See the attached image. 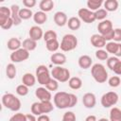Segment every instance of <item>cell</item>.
<instances>
[{
    "label": "cell",
    "instance_id": "cell-16",
    "mask_svg": "<svg viewBox=\"0 0 121 121\" xmlns=\"http://www.w3.org/2000/svg\"><path fill=\"white\" fill-rule=\"evenodd\" d=\"M54 22L58 26H63L67 25L68 19L66 13L63 11H57L54 14Z\"/></svg>",
    "mask_w": 121,
    "mask_h": 121
},
{
    "label": "cell",
    "instance_id": "cell-2",
    "mask_svg": "<svg viewBox=\"0 0 121 121\" xmlns=\"http://www.w3.org/2000/svg\"><path fill=\"white\" fill-rule=\"evenodd\" d=\"M91 75L97 83H104L108 80V72L101 63H95L92 65Z\"/></svg>",
    "mask_w": 121,
    "mask_h": 121
},
{
    "label": "cell",
    "instance_id": "cell-48",
    "mask_svg": "<svg viewBox=\"0 0 121 121\" xmlns=\"http://www.w3.org/2000/svg\"><path fill=\"white\" fill-rule=\"evenodd\" d=\"M78 103V96L74 94H70V108L76 106Z\"/></svg>",
    "mask_w": 121,
    "mask_h": 121
},
{
    "label": "cell",
    "instance_id": "cell-1",
    "mask_svg": "<svg viewBox=\"0 0 121 121\" xmlns=\"http://www.w3.org/2000/svg\"><path fill=\"white\" fill-rule=\"evenodd\" d=\"M2 104L3 106L11 111V112H18L20 109H21V101L20 99L15 96L13 94H10V93H6L5 95H2Z\"/></svg>",
    "mask_w": 121,
    "mask_h": 121
},
{
    "label": "cell",
    "instance_id": "cell-10",
    "mask_svg": "<svg viewBox=\"0 0 121 121\" xmlns=\"http://www.w3.org/2000/svg\"><path fill=\"white\" fill-rule=\"evenodd\" d=\"M112 29H113V27H112V23L111 20H108V19L99 22L98 25H97L98 34H100V35H102V36H103V35H106V34L109 33V32H111Z\"/></svg>",
    "mask_w": 121,
    "mask_h": 121
},
{
    "label": "cell",
    "instance_id": "cell-52",
    "mask_svg": "<svg viewBox=\"0 0 121 121\" xmlns=\"http://www.w3.org/2000/svg\"><path fill=\"white\" fill-rule=\"evenodd\" d=\"M85 121H97V119H96V116H95V115L90 114V115H88V116L85 118Z\"/></svg>",
    "mask_w": 121,
    "mask_h": 121
},
{
    "label": "cell",
    "instance_id": "cell-29",
    "mask_svg": "<svg viewBox=\"0 0 121 121\" xmlns=\"http://www.w3.org/2000/svg\"><path fill=\"white\" fill-rule=\"evenodd\" d=\"M60 43L58 41V39H54V40H50L45 42V47L48 51L50 52H56L59 48H60Z\"/></svg>",
    "mask_w": 121,
    "mask_h": 121
},
{
    "label": "cell",
    "instance_id": "cell-27",
    "mask_svg": "<svg viewBox=\"0 0 121 121\" xmlns=\"http://www.w3.org/2000/svg\"><path fill=\"white\" fill-rule=\"evenodd\" d=\"M103 0H88L87 1V8L88 9L92 11H96L97 9H101V6L103 5Z\"/></svg>",
    "mask_w": 121,
    "mask_h": 121
},
{
    "label": "cell",
    "instance_id": "cell-51",
    "mask_svg": "<svg viewBox=\"0 0 121 121\" xmlns=\"http://www.w3.org/2000/svg\"><path fill=\"white\" fill-rule=\"evenodd\" d=\"M26 121H37L36 115L32 114V113H27L26 114Z\"/></svg>",
    "mask_w": 121,
    "mask_h": 121
},
{
    "label": "cell",
    "instance_id": "cell-18",
    "mask_svg": "<svg viewBox=\"0 0 121 121\" xmlns=\"http://www.w3.org/2000/svg\"><path fill=\"white\" fill-rule=\"evenodd\" d=\"M20 8L18 5H11L10 7V11H11V19L13 20L14 26H19L22 23V19L19 16V12H20Z\"/></svg>",
    "mask_w": 121,
    "mask_h": 121
},
{
    "label": "cell",
    "instance_id": "cell-32",
    "mask_svg": "<svg viewBox=\"0 0 121 121\" xmlns=\"http://www.w3.org/2000/svg\"><path fill=\"white\" fill-rule=\"evenodd\" d=\"M17 74V69L13 63H9L6 66V76L9 79H13L16 77Z\"/></svg>",
    "mask_w": 121,
    "mask_h": 121
},
{
    "label": "cell",
    "instance_id": "cell-31",
    "mask_svg": "<svg viewBox=\"0 0 121 121\" xmlns=\"http://www.w3.org/2000/svg\"><path fill=\"white\" fill-rule=\"evenodd\" d=\"M110 121H121V110L117 107H112L110 111Z\"/></svg>",
    "mask_w": 121,
    "mask_h": 121
},
{
    "label": "cell",
    "instance_id": "cell-39",
    "mask_svg": "<svg viewBox=\"0 0 121 121\" xmlns=\"http://www.w3.org/2000/svg\"><path fill=\"white\" fill-rule=\"evenodd\" d=\"M108 83H109V85H110L111 87L116 88V87H118V86L120 85L121 79H120V78H119L118 76H112V77H111V78L108 79Z\"/></svg>",
    "mask_w": 121,
    "mask_h": 121
},
{
    "label": "cell",
    "instance_id": "cell-45",
    "mask_svg": "<svg viewBox=\"0 0 121 121\" xmlns=\"http://www.w3.org/2000/svg\"><path fill=\"white\" fill-rule=\"evenodd\" d=\"M112 41L115 43L121 42V28H114V35Z\"/></svg>",
    "mask_w": 121,
    "mask_h": 121
},
{
    "label": "cell",
    "instance_id": "cell-4",
    "mask_svg": "<svg viewBox=\"0 0 121 121\" xmlns=\"http://www.w3.org/2000/svg\"><path fill=\"white\" fill-rule=\"evenodd\" d=\"M54 105L60 110L70 108V94L66 92H57L53 97Z\"/></svg>",
    "mask_w": 121,
    "mask_h": 121
},
{
    "label": "cell",
    "instance_id": "cell-11",
    "mask_svg": "<svg viewBox=\"0 0 121 121\" xmlns=\"http://www.w3.org/2000/svg\"><path fill=\"white\" fill-rule=\"evenodd\" d=\"M35 95L39 98L40 101H51L52 95L45 87H39L35 90Z\"/></svg>",
    "mask_w": 121,
    "mask_h": 121
},
{
    "label": "cell",
    "instance_id": "cell-19",
    "mask_svg": "<svg viewBox=\"0 0 121 121\" xmlns=\"http://www.w3.org/2000/svg\"><path fill=\"white\" fill-rule=\"evenodd\" d=\"M10 17H11L10 8H8L5 6L0 7V26L4 25Z\"/></svg>",
    "mask_w": 121,
    "mask_h": 121
},
{
    "label": "cell",
    "instance_id": "cell-20",
    "mask_svg": "<svg viewBox=\"0 0 121 121\" xmlns=\"http://www.w3.org/2000/svg\"><path fill=\"white\" fill-rule=\"evenodd\" d=\"M36 80H37L36 77H35L33 74H31V73H26V74L22 77V83L25 84V85L27 86V87H32V86H34L35 83H36Z\"/></svg>",
    "mask_w": 121,
    "mask_h": 121
},
{
    "label": "cell",
    "instance_id": "cell-42",
    "mask_svg": "<svg viewBox=\"0 0 121 121\" xmlns=\"http://www.w3.org/2000/svg\"><path fill=\"white\" fill-rule=\"evenodd\" d=\"M58 38V35L57 33L54 31V30H47L44 32L43 34V40L44 42H47V41H50V40H54V39H57Z\"/></svg>",
    "mask_w": 121,
    "mask_h": 121
},
{
    "label": "cell",
    "instance_id": "cell-26",
    "mask_svg": "<svg viewBox=\"0 0 121 121\" xmlns=\"http://www.w3.org/2000/svg\"><path fill=\"white\" fill-rule=\"evenodd\" d=\"M39 7H40V9L43 12H48V11H51L54 8V2L52 0H42L39 4Z\"/></svg>",
    "mask_w": 121,
    "mask_h": 121
},
{
    "label": "cell",
    "instance_id": "cell-44",
    "mask_svg": "<svg viewBox=\"0 0 121 121\" xmlns=\"http://www.w3.org/2000/svg\"><path fill=\"white\" fill-rule=\"evenodd\" d=\"M9 121H26V114L22 112H16L9 118Z\"/></svg>",
    "mask_w": 121,
    "mask_h": 121
},
{
    "label": "cell",
    "instance_id": "cell-14",
    "mask_svg": "<svg viewBox=\"0 0 121 121\" xmlns=\"http://www.w3.org/2000/svg\"><path fill=\"white\" fill-rule=\"evenodd\" d=\"M43 29L39 26H33L29 28V31H28V35H29V38L38 42L39 40H41L42 38H43Z\"/></svg>",
    "mask_w": 121,
    "mask_h": 121
},
{
    "label": "cell",
    "instance_id": "cell-40",
    "mask_svg": "<svg viewBox=\"0 0 121 121\" xmlns=\"http://www.w3.org/2000/svg\"><path fill=\"white\" fill-rule=\"evenodd\" d=\"M45 88L48 91H57L59 88V81H57L56 79H54L53 78L50 79V81L45 85Z\"/></svg>",
    "mask_w": 121,
    "mask_h": 121
},
{
    "label": "cell",
    "instance_id": "cell-28",
    "mask_svg": "<svg viewBox=\"0 0 121 121\" xmlns=\"http://www.w3.org/2000/svg\"><path fill=\"white\" fill-rule=\"evenodd\" d=\"M104 6V9H106L107 11H115L118 9L119 3L117 0H106L103 3Z\"/></svg>",
    "mask_w": 121,
    "mask_h": 121
},
{
    "label": "cell",
    "instance_id": "cell-41",
    "mask_svg": "<svg viewBox=\"0 0 121 121\" xmlns=\"http://www.w3.org/2000/svg\"><path fill=\"white\" fill-rule=\"evenodd\" d=\"M30 110H31V113H32V114H34V115H36V116L41 115L42 112H41V104H40V101H39V102H34V103H32Z\"/></svg>",
    "mask_w": 121,
    "mask_h": 121
},
{
    "label": "cell",
    "instance_id": "cell-37",
    "mask_svg": "<svg viewBox=\"0 0 121 121\" xmlns=\"http://www.w3.org/2000/svg\"><path fill=\"white\" fill-rule=\"evenodd\" d=\"M28 88L29 87H27V86H26L25 84H20V85H18L17 87H16V94L18 95H21V96H25V95H26L27 94H28Z\"/></svg>",
    "mask_w": 121,
    "mask_h": 121
},
{
    "label": "cell",
    "instance_id": "cell-12",
    "mask_svg": "<svg viewBox=\"0 0 121 121\" xmlns=\"http://www.w3.org/2000/svg\"><path fill=\"white\" fill-rule=\"evenodd\" d=\"M83 106L87 109H93L96 104V97L93 93H86L82 96Z\"/></svg>",
    "mask_w": 121,
    "mask_h": 121
},
{
    "label": "cell",
    "instance_id": "cell-25",
    "mask_svg": "<svg viewBox=\"0 0 121 121\" xmlns=\"http://www.w3.org/2000/svg\"><path fill=\"white\" fill-rule=\"evenodd\" d=\"M68 85L73 90H78L82 87V80L78 77H72L68 80Z\"/></svg>",
    "mask_w": 121,
    "mask_h": 121
},
{
    "label": "cell",
    "instance_id": "cell-36",
    "mask_svg": "<svg viewBox=\"0 0 121 121\" xmlns=\"http://www.w3.org/2000/svg\"><path fill=\"white\" fill-rule=\"evenodd\" d=\"M95 57L99 60H107L109 59V53L104 49H97L95 51Z\"/></svg>",
    "mask_w": 121,
    "mask_h": 121
},
{
    "label": "cell",
    "instance_id": "cell-33",
    "mask_svg": "<svg viewBox=\"0 0 121 121\" xmlns=\"http://www.w3.org/2000/svg\"><path fill=\"white\" fill-rule=\"evenodd\" d=\"M33 12L30 9H26V8H24V9H20V12H19V16L22 20H28L30 19L31 17H33Z\"/></svg>",
    "mask_w": 121,
    "mask_h": 121
},
{
    "label": "cell",
    "instance_id": "cell-6",
    "mask_svg": "<svg viewBox=\"0 0 121 121\" xmlns=\"http://www.w3.org/2000/svg\"><path fill=\"white\" fill-rule=\"evenodd\" d=\"M51 77L59 82H66L70 79V71L62 66H55L51 70Z\"/></svg>",
    "mask_w": 121,
    "mask_h": 121
},
{
    "label": "cell",
    "instance_id": "cell-21",
    "mask_svg": "<svg viewBox=\"0 0 121 121\" xmlns=\"http://www.w3.org/2000/svg\"><path fill=\"white\" fill-rule=\"evenodd\" d=\"M7 46H8V49H9V50H11V51L13 52V51H16V50H18V49L21 48L22 43H21V41H20L18 38L12 37V38H10V39L8 41Z\"/></svg>",
    "mask_w": 121,
    "mask_h": 121
},
{
    "label": "cell",
    "instance_id": "cell-47",
    "mask_svg": "<svg viewBox=\"0 0 121 121\" xmlns=\"http://www.w3.org/2000/svg\"><path fill=\"white\" fill-rule=\"evenodd\" d=\"M37 4L36 0H23V5L26 8V9H29V8H33L35 7Z\"/></svg>",
    "mask_w": 121,
    "mask_h": 121
},
{
    "label": "cell",
    "instance_id": "cell-8",
    "mask_svg": "<svg viewBox=\"0 0 121 121\" xmlns=\"http://www.w3.org/2000/svg\"><path fill=\"white\" fill-rule=\"evenodd\" d=\"M9 58H10V60L12 61V63L22 62V61L26 60L29 58V52L27 50H26L25 48L21 47L20 49H18L16 51H13L10 54Z\"/></svg>",
    "mask_w": 121,
    "mask_h": 121
},
{
    "label": "cell",
    "instance_id": "cell-17",
    "mask_svg": "<svg viewBox=\"0 0 121 121\" xmlns=\"http://www.w3.org/2000/svg\"><path fill=\"white\" fill-rule=\"evenodd\" d=\"M78 63L81 69H88L92 67L93 60L89 55H81L78 60Z\"/></svg>",
    "mask_w": 121,
    "mask_h": 121
},
{
    "label": "cell",
    "instance_id": "cell-30",
    "mask_svg": "<svg viewBox=\"0 0 121 121\" xmlns=\"http://www.w3.org/2000/svg\"><path fill=\"white\" fill-rule=\"evenodd\" d=\"M40 104H41L42 114H46L48 112H51L54 110V106L51 103V101H40Z\"/></svg>",
    "mask_w": 121,
    "mask_h": 121
},
{
    "label": "cell",
    "instance_id": "cell-15",
    "mask_svg": "<svg viewBox=\"0 0 121 121\" xmlns=\"http://www.w3.org/2000/svg\"><path fill=\"white\" fill-rule=\"evenodd\" d=\"M66 56L63 53H60V52H55L52 53V55L50 56V60L53 64H55L56 66H61L62 64H64L66 62Z\"/></svg>",
    "mask_w": 121,
    "mask_h": 121
},
{
    "label": "cell",
    "instance_id": "cell-38",
    "mask_svg": "<svg viewBox=\"0 0 121 121\" xmlns=\"http://www.w3.org/2000/svg\"><path fill=\"white\" fill-rule=\"evenodd\" d=\"M119 60H119L117 57H115V56L109 57V59L107 60V66H108V68H110V70L112 71V70L114 69L115 65L118 63Z\"/></svg>",
    "mask_w": 121,
    "mask_h": 121
},
{
    "label": "cell",
    "instance_id": "cell-23",
    "mask_svg": "<svg viewBox=\"0 0 121 121\" xmlns=\"http://www.w3.org/2000/svg\"><path fill=\"white\" fill-rule=\"evenodd\" d=\"M22 47L25 48L26 50H27L28 52L30 51H33L36 49L37 47V42L30 39V38H27V39H25L22 43Z\"/></svg>",
    "mask_w": 121,
    "mask_h": 121
},
{
    "label": "cell",
    "instance_id": "cell-24",
    "mask_svg": "<svg viewBox=\"0 0 121 121\" xmlns=\"http://www.w3.org/2000/svg\"><path fill=\"white\" fill-rule=\"evenodd\" d=\"M67 26L71 30H78L81 26V21H80V19L78 17L73 16V17L68 19Z\"/></svg>",
    "mask_w": 121,
    "mask_h": 121
},
{
    "label": "cell",
    "instance_id": "cell-53",
    "mask_svg": "<svg viewBox=\"0 0 121 121\" xmlns=\"http://www.w3.org/2000/svg\"><path fill=\"white\" fill-rule=\"evenodd\" d=\"M114 56L117 57V58L121 57V43H118V48H117V51H116Z\"/></svg>",
    "mask_w": 121,
    "mask_h": 121
},
{
    "label": "cell",
    "instance_id": "cell-35",
    "mask_svg": "<svg viewBox=\"0 0 121 121\" xmlns=\"http://www.w3.org/2000/svg\"><path fill=\"white\" fill-rule=\"evenodd\" d=\"M108 15V11L104 9H97L96 11H95V19L98 20V21H103V20H106V17Z\"/></svg>",
    "mask_w": 121,
    "mask_h": 121
},
{
    "label": "cell",
    "instance_id": "cell-49",
    "mask_svg": "<svg viewBox=\"0 0 121 121\" xmlns=\"http://www.w3.org/2000/svg\"><path fill=\"white\" fill-rule=\"evenodd\" d=\"M112 71H113L116 75L121 76V60L118 61V63L115 65V67H114V69H113Z\"/></svg>",
    "mask_w": 121,
    "mask_h": 121
},
{
    "label": "cell",
    "instance_id": "cell-5",
    "mask_svg": "<svg viewBox=\"0 0 121 121\" xmlns=\"http://www.w3.org/2000/svg\"><path fill=\"white\" fill-rule=\"evenodd\" d=\"M35 76H36V78H37V81L39 84L41 85H46L50 79L52 78L51 77V73L49 72L48 68L45 66V65H39L37 68H36V72H35Z\"/></svg>",
    "mask_w": 121,
    "mask_h": 121
},
{
    "label": "cell",
    "instance_id": "cell-3",
    "mask_svg": "<svg viewBox=\"0 0 121 121\" xmlns=\"http://www.w3.org/2000/svg\"><path fill=\"white\" fill-rule=\"evenodd\" d=\"M77 46H78V39L74 34H70V33L65 34L62 37L60 44V48L63 52L72 51L76 49Z\"/></svg>",
    "mask_w": 121,
    "mask_h": 121
},
{
    "label": "cell",
    "instance_id": "cell-50",
    "mask_svg": "<svg viewBox=\"0 0 121 121\" xmlns=\"http://www.w3.org/2000/svg\"><path fill=\"white\" fill-rule=\"evenodd\" d=\"M37 121H50V117L47 114H41L38 116Z\"/></svg>",
    "mask_w": 121,
    "mask_h": 121
},
{
    "label": "cell",
    "instance_id": "cell-46",
    "mask_svg": "<svg viewBox=\"0 0 121 121\" xmlns=\"http://www.w3.org/2000/svg\"><path fill=\"white\" fill-rule=\"evenodd\" d=\"M14 26V23H13V20L11 19V17L4 24V25H2V26H0V27L2 28V29H4V30H8V29H9V28H11V26Z\"/></svg>",
    "mask_w": 121,
    "mask_h": 121
},
{
    "label": "cell",
    "instance_id": "cell-43",
    "mask_svg": "<svg viewBox=\"0 0 121 121\" xmlns=\"http://www.w3.org/2000/svg\"><path fill=\"white\" fill-rule=\"evenodd\" d=\"M76 120H77L76 114L71 111L64 112L62 115V119H61V121H76Z\"/></svg>",
    "mask_w": 121,
    "mask_h": 121
},
{
    "label": "cell",
    "instance_id": "cell-34",
    "mask_svg": "<svg viewBox=\"0 0 121 121\" xmlns=\"http://www.w3.org/2000/svg\"><path fill=\"white\" fill-rule=\"evenodd\" d=\"M105 47H106V51H107L108 53H111V54L115 55V53H116V51H117V48H118V43H115V42H113V41L108 42V43H106Z\"/></svg>",
    "mask_w": 121,
    "mask_h": 121
},
{
    "label": "cell",
    "instance_id": "cell-13",
    "mask_svg": "<svg viewBox=\"0 0 121 121\" xmlns=\"http://www.w3.org/2000/svg\"><path fill=\"white\" fill-rule=\"evenodd\" d=\"M90 42L92 43V45L97 49H102L103 47H105L106 45V40L103 38L102 35L100 34H93L90 38Z\"/></svg>",
    "mask_w": 121,
    "mask_h": 121
},
{
    "label": "cell",
    "instance_id": "cell-9",
    "mask_svg": "<svg viewBox=\"0 0 121 121\" xmlns=\"http://www.w3.org/2000/svg\"><path fill=\"white\" fill-rule=\"evenodd\" d=\"M78 18L80 19V21H83L86 24H92L96 20L95 16V12L88 9L87 8L79 9L78 11Z\"/></svg>",
    "mask_w": 121,
    "mask_h": 121
},
{
    "label": "cell",
    "instance_id": "cell-7",
    "mask_svg": "<svg viewBox=\"0 0 121 121\" xmlns=\"http://www.w3.org/2000/svg\"><path fill=\"white\" fill-rule=\"evenodd\" d=\"M118 95L113 92V91H110L105 93L100 99V103L104 108H112V106H114L117 102H118Z\"/></svg>",
    "mask_w": 121,
    "mask_h": 121
},
{
    "label": "cell",
    "instance_id": "cell-54",
    "mask_svg": "<svg viewBox=\"0 0 121 121\" xmlns=\"http://www.w3.org/2000/svg\"><path fill=\"white\" fill-rule=\"evenodd\" d=\"M97 121H110V119H107L105 117H102V118H99Z\"/></svg>",
    "mask_w": 121,
    "mask_h": 121
},
{
    "label": "cell",
    "instance_id": "cell-22",
    "mask_svg": "<svg viewBox=\"0 0 121 121\" xmlns=\"http://www.w3.org/2000/svg\"><path fill=\"white\" fill-rule=\"evenodd\" d=\"M33 21L37 24V26L39 25H43L47 21V14L42 10H39L37 12L34 13L33 15Z\"/></svg>",
    "mask_w": 121,
    "mask_h": 121
}]
</instances>
